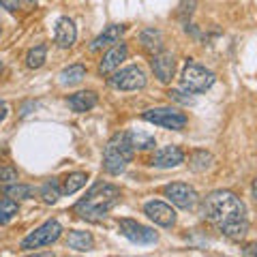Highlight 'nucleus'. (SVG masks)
<instances>
[{
  "label": "nucleus",
  "mask_w": 257,
  "mask_h": 257,
  "mask_svg": "<svg viewBox=\"0 0 257 257\" xmlns=\"http://www.w3.org/2000/svg\"><path fill=\"white\" fill-rule=\"evenodd\" d=\"M170 99L180 101V103H191V101H193L191 96H182V92H180V90H170Z\"/></svg>",
  "instance_id": "c85d7f7f"
},
{
  "label": "nucleus",
  "mask_w": 257,
  "mask_h": 257,
  "mask_svg": "<svg viewBox=\"0 0 257 257\" xmlns=\"http://www.w3.org/2000/svg\"><path fill=\"white\" fill-rule=\"evenodd\" d=\"M0 5H3L7 11H11V13L20 9V0H0Z\"/></svg>",
  "instance_id": "cd10ccee"
},
{
  "label": "nucleus",
  "mask_w": 257,
  "mask_h": 257,
  "mask_svg": "<svg viewBox=\"0 0 257 257\" xmlns=\"http://www.w3.org/2000/svg\"><path fill=\"white\" fill-rule=\"evenodd\" d=\"M152 71H155V77L159 79L161 84H170L176 71V60L172 52H163L161 50L159 54L152 56Z\"/></svg>",
  "instance_id": "9b49d317"
},
{
  "label": "nucleus",
  "mask_w": 257,
  "mask_h": 257,
  "mask_svg": "<svg viewBox=\"0 0 257 257\" xmlns=\"http://www.w3.org/2000/svg\"><path fill=\"white\" fill-rule=\"evenodd\" d=\"M18 214V202L11 197H0V223H9Z\"/></svg>",
  "instance_id": "a878e982"
},
{
  "label": "nucleus",
  "mask_w": 257,
  "mask_h": 257,
  "mask_svg": "<svg viewBox=\"0 0 257 257\" xmlns=\"http://www.w3.org/2000/svg\"><path fill=\"white\" fill-rule=\"evenodd\" d=\"M242 255H246V257H255V255H257V242H248V244H244V246H242Z\"/></svg>",
  "instance_id": "c756f323"
},
{
  "label": "nucleus",
  "mask_w": 257,
  "mask_h": 257,
  "mask_svg": "<svg viewBox=\"0 0 257 257\" xmlns=\"http://www.w3.org/2000/svg\"><path fill=\"white\" fill-rule=\"evenodd\" d=\"M18 172L13 170V167L9 165H3L0 167V182H5V184H11V182H18Z\"/></svg>",
  "instance_id": "bb28decb"
},
{
  "label": "nucleus",
  "mask_w": 257,
  "mask_h": 257,
  "mask_svg": "<svg viewBox=\"0 0 257 257\" xmlns=\"http://www.w3.org/2000/svg\"><path fill=\"white\" fill-rule=\"evenodd\" d=\"M7 114H9V105H7L5 101H0V122L7 118Z\"/></svg>",
  "instance_id": "7c9ffc66"
},
{
  "label": "nucleus",
  "mask_w": 257,
  "mask_h": 257,
  "mask_svg": "<svg viewBox=\"0 0 257 257\" xmlns=\"http://www.w3.org/2000/svg\"><path fill=\"white\" fill-rule=\"evenodd\" d=\"M204 214L223 236L229 240H240L246 236L248 221L246 208L236 193L231 191H214L204 199Z\"/></svg>",
  "instance_id": "f257e3e1"
},
{
  "label": "nucleus",
  "mask_w": 257,
  "mask_h": 257,
  "mask_svg": "<svg viewBox=\"0 0 257 257\" xmlns=\"http://www.w3.org/2000/svg\"><path fill=\"white\" fill-rule=\"evenodd\" d=\"M58 77H60L62 86H75L86 77V67L84 64H71V67L64 69Z\"/></svg>",
  "instance_id": "aec40b11"
},
{
  "label": "nucleus",
  "mask_w": 257,
  "mask_h": 257,
  "mask_svg": "<svg viewBox=\"0 0 257 257\" xmlns=\"http://www.w3.org/2000/svg\"><path fill=\"white\" fill-rule=\"evenodd\" d=\"M120 202V189L114 184L101 182L86 193V197H82L75 204V212L86 221H101L111 208Z\"/></svg>",
  "instance_id": "f03ea898"
},
{
  "label": "nucleus",
  "mask_w": 257,
  "mask_h": 257,
  "mask_svg": "<svg viewBox=\"0 0 257 257\" xmlns=\"http://www.w3.org/2000/svg\"><path fill=\"white\" fill-rule=\"evenodd\" d=\"M214 73L212 71H208L206 67H202V64H197V62H193L189 60L187 64H184V69H182V77H180V82H182V88H187L189 92H206L208 88H210L214 84Z\"/></svg>",
  "instance_id": "20e7f679"
},
{
  "label": "nucleus",
  "mask_w": 257,
  "mask_h": 257,
  "mask_svg": "<svg viewBox=\"0 0 257 257\" xmlns=\"http://www.w3.org/2000/svg\"><path fill=\"white\" fill-rule=\"evenodd\" d=\"M67 246L69 248H73V251L77 253H86V251H92V246H94V238L88 234V231H69V236H67Z\"/></svg>",
  "instance_id": "dca6fc26"
},
{
  "label": "nucleus",
  "mask_w": 257,
  "mask_h": 257,
  "mask_svg": "<svg viewBox=\"0 0 257 257\" xmlns=\"http://www.w3.org/2000/svg\"><path fill=\"white\" fill-rule=\"evenodd\" d=\"M133 146L128 140V133H116L107 142L105 152H103V170L111 176H118L126 170V165L133 159Z\"/></svg>",
  "instance_id": "7ed1b4c3"
},
{
  "label": "nucleus",
  "mask_w": 257,
  "mask_h": 257,
  "mask_svg": "<svg viewBox=\"0 0 257 257\" xmlns=\"http://www.w3.org/2000/svg\"><path fill=\"white\" fill-rule=\"evenodd\" d=\"M126 56H128L126 45L124 43H114L105 54H103V60L99 64V71H101L103 75L114 73L116 69H120V64L126 60Z\"/></svg>",
  "instance_id": "f8f14e48"
},
{
  "label": "nucleus",
  "mask_w": 257,
  "mask_h": 257,
  "mask_svg": "<svg viewBox=\"0 0 257 257\" xmlns=\"http://www.w3.org/2000/svg\"><path fill=\"white\" fill-rule=\"evenodd\" d=\"M0 35H3V32H0Z\"/></svg>",
  "instance_id": "72a5a7b5"
},
{
  "label": "nucleus",
  "mask_w": 257,
  "mask_h": 257,
  "mask_svg": "<svg viewBox=\"0 0 257 257\" xmlns=\"http://www.w3.org/2000/svg\"><path fill=\"white\" fill-rule=\"evenodd\" d=\"M109 86L116 90H140L146 86V73L138 64H131L114 73V77H109Z\"/></svg>",
  "instance_id": "0eeeda50"
},
{
  "label": "nucleus",
  "mask_w": 257,
  "mask_h": 257,
  "mask_svg": "<svg viewBox=\"0 0 257 257\" xmlns=\"http://www.w3.org/2000/svg\"><path fill=\"white\" fill-rule=\"evenodd\" d=\"M54 39H56V45L62 47V50H67V47L73 45V43H75V39H77V30H75L73 20L60 18L58 22H56Z\"/></svg>",
  "instance_id": "4468645a"
},
{
  "label": "nucleus",
  "mask_w": 257,
  "mask_h": 257,
  "mask_svg": "<svg viewBox=\"0 0 257 257\" xmlns=\"http://www.w3.org/2000/svg\"><path fill=\"white\" fill-rule=\"evenodd\" d=\"M253 197H255V204H257V178L253 180Z\"/></svg>",
  "instance_id": "2f4dec72"
},
{
  "label": "nucleus",
  "mask_w": 257,
  "mask_h": 257,
  "mask_svg": "<svg viewBox=\"0 0 257 257\" xmlns=\"http://www.w3.org/2000/svg\"><path fill=\"white\" fill-rule=\"evenodd\" d=\"M140 41L144 45V50L150 52L152 56L163 50V35H161V30H157V28H146L140 35Z\"/></svg>",
  "instance_id": "a211bd4d"
},
{
  "label": "nucleus",
  "mask_w": 257,
  "mask_h": 257,
  "mask_svg": "<svg viewBox=\"0 0 257 257\" xmlns=\"http://www.w3.org/2000/svg\"><path fill=\"white\" fill-rule=\"evenodd\" d=\"M0 73H3V60H0Z\"/></svg>",
  "instance_id": "473e14b6"
},
{
  "label": "nucleus",
  "mask_w": 257,
  "mask_h": 257,
  "mask_svg": "<svg viewBox=\"0 0 257 257\" xmlns=\"http://www.w3.org/2000/svg\"><path fill=\"white\" fill-rule=\"evenodd\" d=\"M60 187H58V180L52 178V180H47L43 187H41V197H43V202L45 204H56L58 202V197H60Z\"/></svg>",
  "instance_id": "393cba45"
},
{
  "label": "nucleus",
  "mask_w": 257,
  "mask_h": 257,
  "mask_svg": "<svg viewBox=\"0 0 257 257\" xmlns=\"http://www.w3.org/2000/svg\"><path fill=\"white\" fill-rule=\"evenodd\" d=\"M165 197L170 199L174 206L182 208V210H191L193 206L197 204V193L193 187L184 182H172L165 187Z\"/></svg>",
  "instance_id": "1a4fd4ad"
},
{
  "label": "nucleus",
  "mask_w": 257,
  "mask_h": 257,
  "mask_svg": "<svg viewBox=\"0 0 257 257\" xmlns=\"http://www.w3.org/2000/svg\"><path fill=\"white\" fill-rule=\"evenodd\" d=\"M45 58H47V45L45 43L35 45L26 54V67L28 69H41L45 64Z\"/></svg>",
  "instance_id": "4be33fe9"
},
{
  "label": "nucleus",
  "mask_w": 257,
  "mask_h": 257,
  "mask_svg": "<svg viewBox=\"0 0 257 257\" xmlns=\"http://www.w3.org/2000/svg\"><path fill=\"white\" fill-rule=\"evenodd\" d=\"M144 212L150 221H155L161 227H172L176 223V212L172 210V206H167L165 202H159V199H152L144 206Z\"/></svg>",
  "instance_id": "9d476101"
},
{
  "label": "nucleus",
  "mask_w": 257,
  "mask_h": 257,
  "mask_svg": "<svg viewBox=\"0 0 257 257\" xmlns=\"http://www.w3.org/2000/svg\"><path fill=\"white\" fill-rule=\"evenodd\" d=\"M128 133V140H131V146L133 150H150L157 146V142L152 135L144 133V131H126Z\"/></svg>",
  "instance_id": "5701e85b"
},
{
  "label": "nucleus",
  "mask_w": 257,
  "mask_h": 257,
  "mask_svg": "<svg viewBox=\"0 0 257 257\" xmlns=\"http://www.w3.org/2000/svg\"><path fill=\"white\" fill-rule=\"evenodd\" d=\"M3 193L7 197H11V199H30V197H35V191H32V187H26V184H18V182H11L9 187H5Z\"/></svg>",
  "instance_id": "b1692460"
},
{
  "label": "nucleus",
  "mask_w": 257,
  "mask_h": 257,
  "mask_svg": "<svg viewBox=\"0 0 257 257\" xmlns=\"http://www.w3.org/2000/svg\"><path fill=\"white\" fill-rule=\"evenodd\" d=\"M184 161V152L178 146H163L159 148L150 159L152 167H163V170H170V167H178Z\"/></svg>",
  "instance_id": "ddd939ff"
},
{
  "label": "nucleus",
  "mask_w": 257,
  "mask_h": 257,
  "mask_svg": "<svg viewBox=\"0 0 257 257\" xmlns=\"http://www.w3.org/2000/svg\"><path fill=\"white\" fill-rule=\"evenodd\" d=\"M118 227H120V234H122L124 238H128L131 242H135V244H152V242H157L155 231H152L150 227H146V225L133 221V219H120Z\"/></svg>",
  "instance_id": "6e6552de"
},
{
  "label": "nucleus",
  "mask_w": 257,
  "mask_h": 257,
  "mask_svg": "<svg viewBox=\"0 0 257 257\" xmlns=\"http://www.w3.org/2000/svg\"><path fill=\"white\" fill-rule=\"evenodd\" d=\"M86 180H88V176L84 174V172H73V174H67L62 178V187H60V191L64 193V195H73L75 191H79L86 184Z\"/></svg>",
  "instance_id": "6ab92c4d"
},
{
  "label": "nucleus",
  "mask_w": 257,
  "mask_h": 257,
  "mask_svg": "<svg viewBox=\"0 0 257 257\" xmlns=\"http://www.w3.org/2000/svg\"><path fill=\"white\" fill-rule=\"evenodd\" d=\"M214 163V157L210 155V152H206V150H195L193 155L189 157V167L193 172H206V170H210Z\"/></svg>",
  "instance_id": "412c9836"
},
{
  "label": "nucleus",
  "mask_w": 257,
  "mask_h": 257,
  "mask_svg": "<svg viewBox=\"0 0 257 257\" xmlns=\"http://www.w3.org/2000/svg\"><path fill=\"white\" fill-rule=\"evenodd\" d=\"M142 118L146 122H152L161 128H170V131H180L187 126V116L178 111L176 107H155V109H146L142 114Z\"/></svg>",
  "instance_id": "39448f33"
},
{
  "label": "nucleus",
  "mask_w": 257,
  "mask_h": 257,
  "mask_svg": "<svg viewBox=\"0 0 257 257\" xmlns=\"http://www.w3.org/2000/svg\"><path fill=\"white\" fill-rule=\"evenodd\" d=\"M96 105V94L92 90H82V92H75L69 96V107L82 114V111H88Z\"/></svg>",
  "instance_id": "f3484780"
},
{
  "label": "nucleus",
  "mask_w": 257,
  "mask_h": 257,
  "mask_svg": "<svg viewBox=\"0 0 257 257\" xmlns=\"http://www.w3.org/2000/svg\"><path fill=\"white\" fill-rule=\"evenodd\" d=\"M62 234V227L58 221H47L43 223L39 229H35L32 234H28L26 238L22 240V251H35V248H41L56 242Z\"/></svg>",
  "instance_id": "423d86ee"
},
{
  "label": "nucleus",
  "mask_w": 257,
  "mask_h": 257,
  "mask_svg": "<svg viewBox=\"0 0 257 257\" xmlns=\"http://www.w3.org/2000/svg\"><path fill=\"white\" fill-rule=\"evenodd\" d=\"M122 32H124V26L111 24V26H107L99 37L94 39L92 45H90V50H92V52H99V50H103V47H111L114 43H118V39H120V35H122Z\"/></svg>",
  "instance_id": "2eb2a0df"
}]
</instances>
